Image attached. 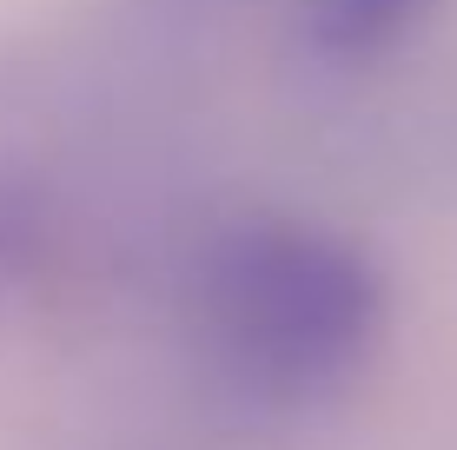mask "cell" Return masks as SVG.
<instances>
[{
	"label": "cell",
	"instance_id": "6da1fadb",
	"mask_svg": "<svg viewBox=\"0 0 457 450\" xmlns=\"http://www.w3.org/2000/svg\"><path fill=\"white\" fill-rule=\"evenodd\" d=\"M199 378L259 417H312L365 384L391 338V278L332 219L245 206L199 225L172 278Z\"/></svg>",
	"mask_w": 457,
	"mask_h": 450
},
{
	"label": "cell",
	"instance_id": "7a4b0ae2",
	"mask_svg": "<svg viewBox=\"0 0 457 450\" xmlns=\"http://www.w3.org/2000/svg\"><path fill=\"white\" fill-rule=\"evenodd\" d=\"M437 7L445 0H298V46L319 67H371L418 40Z\"/></svg>",
	"mask_w": 457,
	"mask_h": 450
}]
</instances>
